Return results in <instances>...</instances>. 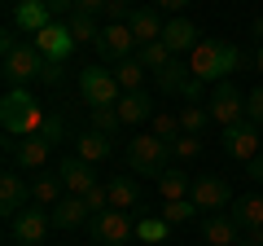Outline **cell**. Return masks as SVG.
Masks as SVG:
<instances>
[{
	"label": "cell",
	"mask_w": 263,
	"mask_h": 246,
	"mask_svg": "<svg viewBox=\"0 0 263 246\" xmlns=\"http://www.w3.org/2000/svg\"><path fill=\"white\" fill-rule=\"evenodd\" d=\"M224 154H228V159H237V163H254L263 154L259 123L241 119V123H233V128H224Z\"/></svg>",
	"instance_id": "obj_9"
},
{
	"label": "cell",
	"mask_w": 263,
	"mask_h": 246,
	"mask_svg": "<svg viewBox=\"0 0 263 246\" xmlns=\"http://www.w3.org/2000/svg\"><path fill=\"white\" fill-rule=\"evenodd\" d=\"M57 180H62L66 194H79L84 198L88 189H97V176H92V163H84L75 154V159H62V167H57Z\"/></svg>",
	"instance_id": "obj_15"
},
{
	"label": "cell",
	"mask_w": 263,
	"mask_h": 246,
	"mask_svg": "<svg viewBox=\"0 0 263 246\" xmlns=\"http://www.w3.org/2000/svg\"><path fill=\"white\" fill-rule=\"evenodd\" d=\"M75 154H79L84 163H101V159H110V154H114V145H110V136H105V132L88 128V132L75 141Z\"/></svg>",
	"instance_id": "obj_24"
},
{
	"label": "cell",
	"mask_w": 263,
	"mask_h": 246,
	"mask_svg": "<svg viewBox=\"0 0 263 246\" xmlns=\"http://www.w3.org/2000/svg\"><path fill=\"white\" fill-rule=\"evenodd\" d=\"M105 22H132L127 0H110V5H105Z\"/></svg>",
	"instance_id": "obj_38"
},
{
	"label": "cell",
	"mask_w": 263,
	"mask_h": 246,
	"mask_svg": "<svg viewBox=\"0 0 263 246\" xmlns=\"http://www.w3.org/2000/svg\"><path fill=\"white\" fill-rule=\"evenodd\" d=\"M132 237H136V220L127 216V211H101V216H92V242L97 246H127Z\"/></svg>",
	"instance_id": "obj_7"
},
{
	"label": "cell",
	"mask_w": 263,
	"mask_h": 246,
	"mask_svg": "<svg viewBox=\"0 0 263 246\" xmlns=\"http://www.w3.org/2000/svg\"><path fill=\"white\" fill-rule=\"evenodd\" d=\"M66 27H70L75 44H97V36H101L97 18H88V13H70V18H66Z\"/></svg>",
	"instance_id": "obj_30"
},
{
	"label": "cell",
	"mask_w": 263,
	"mask_h": 246,
	"mask_svg": "<svg viewBox=\"0 0 263 246\" xmlns=\"http://www.w3.org/2000/svg\"><path fill=\"white\" fill-rule=\"evenodd\" d=\"M13 48H18V36H13V31H5V36H0V57H9Z\"/></svg>",
	"instance_id": "obj_41"
},
{
	"label": "cell",
	"mask_w": 263,
	"mask_h": 246,
	"mask_svg": "<svg viewBox=\"0 0 263 246\" xmlns=\"http://www.w3.org/2000/svg\"><path fill=\"white\" fill-rule=\"evenodd\" d=\"M154 79H158L162 93H180L184 97V88L193 84V71H189V62H180V57H171L162 71H154Z\"/></svg>",
	"instance_id": "obj_22"
},
{
	"label": "cell",
	"mask_w": 263,
	"mask_h": 246,
	"mask_svg": "<svg viewBox=\"0 0 263 246\" xmlns=\"http://www.w3.org/2000/svg\"><path fill=\"white\" fill-rule=\"evenodd\" d=\"M241 246H250V242H241Z\"/></svg>",
	"instance_id": "obj_47"
},
{
	"label": "cell",
	"mask_w": 263,
	"mask_h": 246,
	"mask_svg": "<svg viewBox=\"0 0 263 246\" xmlns=\"http://www.w3.org/2000/svg\"><path fill=\"white\" fill-rule=\"evenodd\" d=\"M197 211L202 207H197L193 198H180V202H167V207H162V220H167V224H189Z\"/></svg>",
	"instance_id": "obj_32"
},
{
	"label": "cell",
	"mask_w": 263,
	"mask_h": 246,
	"mask_svg": "<svg viewBox=\"0 0 263 246\" xmlns=\"http://www.w3.org/2000/svg\"><path fill=\"white\" fill-rule=\"evenodd\" d=\"M105 5H110V0H75V13H88V18H97V13H105Z\"/></svg>",
	"instance_id": "obj_39"
},
{
	"label": "cell",
	"mask_w": 263,
	"mask_h": 246,
	"mask_svg": "<svg viewBox=\"0 0 263 246\" xmlns=\"http://www.w3.org/2000/svg\"><path fill=\"white\" fill-rule=\"evenodd\" d=\"M171 154H176V159H197V154H202V136L197 132H180L176 141H171Z\"/></svg>",
	"instance_id": "obj_36"
},
{
	"label": "cell",
	"mask_w": 263,
	"mask_h": 246,
	"mask_svg": "<svg viewBox=\"0 0 263 246\" xmlns=\"http://www.w3.org/2000/svg\"><path fill=\"white\" fill-rule=\"evenodd\" d=\"M167 233H171V224L162 216H141V220H136V242H141V246H162Z\"/></svg>",
	"instance_id": "obj_28"
},
{
	"label": "cell",
	"mask_w": 263,
	"mask_h": 246,
	"mask_svg": "<svg viewBox=\"0 0 263 246\" xmlns=\"http://www.w3.org/2000/svg\"><path fill=\"white\" fill-rule=\"evenodd\" d=\"M206 110H211V119H215L219 128H233V123L246 119V93L233 84V79H224V84H215V93H211Z\"/></svg>",
	"instance_id": "obj_6"
},
{
	"label": "cell",
	"mask_w": 263,
	"mask_h": 246,
	"mask_svg": "<svg viewBox=\"0 0 263 246\" xmlns=\"http://www.w3.org/2000/svg\"><path fill=\"white\" fill-rule=\"evenodd\" d=\"M228 216L241 224V233H246V229H263V198H259V194H241Z\"/></svg>",
	"instance_id": "obj_25"
},
{
	"label": "cell",
	"mask_w": 263,
	"mask_h": 246,
	"mask_svg": "<svg viewBox=\"0 0 263 246\" xmlns=\"http://www.w3.org/2000/svg\"><path fill=\"white\" fill-rule=\"evenodd\" d=\"M48 216H53V229H79L88 216H92V207H88V202L79 198V194H66V198L57 202V207L48 211Z\"/></svg>",
	"instance_id": "obj_20"
},
{
	"label": "cell",
	"mask_w": 263,
	"mask_h": 246,
	"mask_svg": "<svg viewBox=\"0 0 263 246\" xmlns=\"http://www.w3.org/2000/svg\"><path fill=\"white\" fill-rule=\"evenodd\" d=\"M13 5H22V0H13Z\"/></svg>",
	"instance_id": "obj_46"
},
{
	"label": "cell",
	"mask_w": 263,
	"mask_h": 246,
	"mask_svg": "<svg viewBox=\"0 0 263 246\" xmlns=\"http://www.w3.org/2000/svg\"><path fill=\"white\" fill-rule=\"evenodd\" d=\"M193 0H158V9H167V13H184Z\"/></svg>",
	"instance_id": "obj_40"
},
{
	"label": "cell",
	"mask_w": 263,
	"mask_h": 246,
	"mask_svg": "<svg viewBox=\"0 0 263 246\" xmlns=\"http://www.w3.org/2000/svg\"><path fill=\"white\" fill-rule=\"evenodd\" d=\"M246 119H250V123H259V128H263V88L246 93Z\"/></svg>",
	"instance_id": "obj_37"
},
{
	"label": "cell",
	"mask_w": 263,
	"mask_h": 246,
	"mask_svg": "<svg viewBox=\"0 0 263 246\" xmlns=\"http://www.w3.org/2000/svg\"><path fill=\"white\" fill-rule=\"evenodd\" d=\"M27 198H31V189H27V180L22 176H13V171H5V176H0V211H5V216H22V211H27Z\"/></svg>",
	"instance_id": "obj_18"
},
{
	"label": "cell",
	"mask_w": 263,
	"mask_h": 246,
	"mask_svg": "<svg viewBox=\"0 0 263 246\" xmlns=\"http://www.w3.org/2000/svg\"><path fill=\"white\" fill-rule=\"evenodd\" d=\"M97 57H105V62H127V57H136V36H132L127 22H105L101 36H97Z\"/></svg>",
	"instance_id": "obj_8"
},
{
	"label": "cell",
	"mask_w": 263,
	"mask_h": 246,
	"mask_svg": "<svg viewBox=\"0 0 263 246\" xmlns=\"http://www.w3.org/2000/svg\"><path fill=\"white\" fill-rule=\"evenodd\" d=\"M246 171H250V180H254V185H263V154H259L254 163H246Z\"/></svg>",
	"instance_id": "obj_42"
},
{
	"label": "cell",
	"mask_w": 263,
	"mask_h": 246,
	"mask_svg": "<svg viewBox=\"0 0 263 246\" xmlns=\"http://www.w3.org/2000/svg\"><path fill=\"white\" fill-rule=\"evenodd\" d=\"M158 194H162V202L189 198V194H193V176H189V171H180V167H167V171L158 176Z\"/></svg>",
	"instance_id": "obj_23"
},
{
	"label": "cell",
	"mask_w": 263,
	"mask_h": 246,
	"mask_svg": "<svg viewBox=\"0 0 263 246\" xmlns=\"http://www.w3.org/2000/svg\"><path fill=\"white\" fill-rule=\"evenodd\" d=\"M48 22H62L48 0H22V5H13V27L27 31V36H40Z\"/></svg>",
	"instance_id": "obj_13"
},
{
	"label": "cell",
	"mask_w": 263,
	"mask_h": 246,
	"mask_svg": "<svg viewBox=\"0 0 263 246\" xmlns=\"http://www.w3.org/2000/svg\"><path fill=\"white\" fill-rule=\"evenodd\" d=\"M31 44H35L48 62H66V57L75 53V36H70V27H66V22H48L40 36H31Z\"/></svg>",
	"instance_id": "obj_12"
},
{
	"label": "cell",
	"mask_w": 263,
	"mask_h": 246,
	"mask_svg": "<svg viewBox=\"0 0 263 246\" xmlns=\"http://www.w3.org/2000/svg\"><path fill=\"white\" fill-rule=\"evenodd\" d=\"M149 123H154V136H162V141H176V136L184 132V128H180V114H171V110H158Z\"/></svg>",
	"instance_id": "obj_33"
},
{
	"label": "cell",
	"mask_w": 263,
	"mask_h": 246,
	"mask_svg": "<svg viewBox=\"0 0 263 246\" xmlns=\"http://www.w3.org/2000/svg\"><path fill=\"white\" fill-rule=\"evenodd\" d=\"M206 119H211V110H202L197 101H189L184 110H180V128H184V132H197V136H202V128H206Z\"/></svg>",
	"instance_id": "obj_34"
},
{
	"label": "cell",
	"mask_w": 263,
	"mask_h": 246,
	"mask_svg": "<svg viewBox=\"0 0 263 246\" xmlns=\"http://www.w3.org/2000/svg\"><path fill=\"white\" fill-rule=\"evenodd\" d=\"M250 31H254V36H259V44H263V13H259V18H254V22H250Z\"/></svg>",
	"instance_id": "obj_44"
},
{
	"label": "cell",
	"mask_w": 263,
	"mask_h": 246,
	"mask_svg": "<svg viewBox=\"0 0 263 246\" xmlns=\"http://www.w3.org/2000/svg\"><path fill=\"white\" fill-rule=\"evenodd\" d=\"M92 128H97V132H105V136H110L114 128H123L119 106H92Z\"/></svg>",
	"instance_id": "obj_35"
},
{
	"label": "cell",
	"mask_w": 263,
	"mask_h": 246,
	"mask_svg": "<svg viewBox=\"0 0 263 246\" xmlns=\"http://www.w3.org/2000/svg\"><path fill=\"white\" fill-rule=\"evenodd\" d=\"M79 93H84L88 106H119L123 88H119V79H114V71L88 66V71H79Z\"/></svg>",
	"instance_id": "obj_5"
},
{
	"label": "cell",
	"mask_w": 263,
	"mask_h": 246,
	"mask_svg": "<svg viewBox=\"0 0 263 246\" xmlns=\"http://www.w3.org/2000/svg\"><path fill=\"white\" fill-rule=\"evenodd\" d=\"M62 198H66V189H62V180H57V176H40L35 185H31V202L44 207V211H53Z\"/></svg>",
	"instance_id": "obj_27"
},
{
	"label": "cell",
	"mask_w": 263,
	"mask_h": 246,
	"mask_svg": "<svg viewBox=\"0 0 263 246\" xmlns=\"http://www.w3.org/2000/svg\"><path fill=\"white\" fill-rule=\"evenodd\" d=\"M241 242H250V246H263V229H246V233H241Z\"/></svg>",
	"instance_id": "obj_43"
},
{
	"label": "cell",
	"mask_w": 263,
	"mask_h": 246,
	"mask_svg": "<svg viewBox=\"0 0 263 246\" xmlns=\"http://www.w3.org/2000/svg\"><path fill=\"white\" fill-rule=\"evenodd\" d=\"M105 189H110V207L114 211H132L136 202H141V185H136V176H114Z\"/></svg>",
	"instance_id": "obj_26"
},
{
	"label": "cell",
	"mask_w": 263,
	"mask_h": 246,
	"mask_svg": "<svg viewBox=\"0 0 263 246\" xmlns=\"http://www.w3.org/2000/svg\"><path fill=\"white\" fill-rule=\"evenodd\" d=\"M171 57H176V53H171V48L162 44V40H158V44H145V48H136V62H141L145 71H162V66L171 62Z\"/></svg>",
	"instance_id": "obj_31"
},
{
	"label": "cell",
	"mask_w": 263,
	"mask_h": 246,
	"mask_svg": "<svg viewBox=\"0 0 263 246\" xmlns=\"http://www.w3.org/2000/svg\"><path fill=\"white\" fill-rule=\"evenodd\" d=\"M197 246H202V242H197Z\"/></svg>",
	"instance_id": "obj_48"
},
{
	"label": "cell",
	"mask_w": 263,
	"mask_h": 246,
	"mask_svg": "<svg viewBox=\"0 0 263 246\" xmlns=\"http://www.w3.org/2000/svg\"><path fill=\"white\" fill-rule=\"evenodd\" d=\"M237 66H241V48L228 44V40H202V44L189 53V71H193V79H202V84H224Z\"/></svg>",
	"instance_id": "obj_1"
},
{
	"label": "cell",
	"mask_w": 263,
	"mask_h": 246,
	"mask_svg": "<svg viewBox=\"0 0 263 246\" xmlns=\"http://www.w3.org/2000/svg\"><path fill=\"white\" fill-rule=\"evenodd\" d=\"M132 36H136V48H145V44H158L162 40V31H167V22H162V13L154 9V5H141V9H132Z\"/></svg>",
	"instance_id": "obj_16"
},
{
	"label": "cell",
	"mask_w": 263,
	"mask_h": 246,
	"mask_svg": "<svg viewBox=\"0 0 263 246\" xmlns=\"http://www.w3.org/2000/svg\"><path fill=\"white\" fill-rule=\"evenodd\" d=\"M189 198L202 211H224V207H233V185H228L224 176H197Z\"/></svg>",
	"instance_id": "obj_11"
},
{
	"label": "cell",
	"mask_w": 263,
	"mask_h": 246,
	"mask_svg": "<svg viewBox=\"0 0 263 246\" xmlns=\"http://www.w3.org/2000/svg\"><path fill=\"white\" fill-rule=\"evenodd\" d=\"M44 71H48V57L35 44H18L5 57V79H9V88H27L31 79H44Z\"/></svg>",
	"instance_id": "obj_4"
},
{
	"label": "cell",
	"mask_w": 263,
	"mask_h": 246,
	"mask_svg": "<svg viewBox=\"0 0 263 246\" xmlns=\"http://www.w3.org/2000/svg\"><path fill=\"white\" fill-rule=\"evenodd\" d=\"M202 242L206 246H241V224L228 211H211L202 224Z\"/></svg>",
	"instance_id": "obj_14"
},
{
	"label": "cell",
	"mask_w": 263,
	"mask_h": 246,
	"mask_svg": "<svg viewBox=\"0 0 263 246\" xmlns=\"http://www.w3.org/2000/svg\"><path fill=\"white\" fill-rule=\"evenodd\" d=\"M167 159H171V141H162V136H154V132H141V136L127 141L132 176H162V171H167Z\"/></svg>",
	"instance_id": "obj_3"
},
{
	"label": "cell",
	"mask_w": 263,
	"mask_h": 246,
	"mask_svg": "<svg viewBox=\"0 0 263 246\" xmlns=\"http://www.w3.org/2000/svg\"><path fill=\"white\" fill-rule=\"evenodd\" d=\"M114 79H119L123 93H141V84H145V66L136 62V57H127V62H119V66H114Z\"/></svg>",
	"instance_id": "obj_29"
},
{
	"label": "cell",
	"mask_w": 263,
	"mask_h": 246,
	"mask_svg": "<svg viewBox=\"0 0 263 246\" xmlns=\"http://www.w3.org/2000/svg\"><path fill=\"white\" fill-rule=\"evenodd\" d=\"M48 123V110L27 93V88H9L0 101V128L9 136H40Z\"/></svg>",
	"instance_id": "obj_2"
},
{
	"label": "cell",
	"mask_w": 263,
	"mask_h": 246,
	"mask_svg": "<svg viewBox=\"0 0 263 246\" xmlns=\"http://www.w3.org/2000/svg\"><path fill=\"white\" fill-rule=\"evenodd\" d=\"M202 27L197 22H189V18H167V31H162V44L171 48V53H193L197 44H202Z\"/></svg>",
	"instance_id": "obj_17"
},
{
	"label": "cell",
	"mask_w": 263,
	"mask_h": 246,
	"mask_svg": "<svg viewBox=\"0 0 263 246\" xmlns=\"http://www.w3.org/2000/svg\"><path fill=\"white\" fill-rule=\"evenodd\" d=\"M154 114H158V110H154V97L145 93V88H141V93H123V97H119V119H123V128H132V123H149Z\"/></svg>",
	"instance_id": "obj_19"
},
{
	"label": "cell",
	"mask_w": 263,
	"mask_h": 246,
	"mask_svg": "<svg viewBox=\"0 0 263 246\" xmlns=\"http://www.w3.org/2000/svg\"><path fill=\"white\" fill-rule=\"evenodd\" d=\"M48 229H53V216H48L44 207H27L22 216H13V229H9V237L18 246H40L48 237Z\"/></svg>",
	"instance_id": "obj_10"
},
{
	"label": "cell",
	"mask_w": 263,
	"mask_h": 246,
	"mask_svg": "<svg viewBox=\"0 0 263 246\" xmlns=\"http://www.w3.org/2000/svg\"><path fill=\"white\" fill-rule=\"evenodd\" d=\"M48 150H53L48 136H22V141L13 145V159H18L27 171H40V167L48 163Z\"/></svg>",
	"instance_id": "obj_21"
},
{
	"label": "cell",
	"mask_w": 263,
	"mask_h": 246,
	"mask_svg": "<svg viewBox=\"0 0 263 246\" xmlns=\"http://www.w3.org/2000/svg\"><path fill=\"white\" fill-rule=\"evenodd\" d=\"M254 71H259V75H263V44L254 48Z\"/></svg>",
	"instance_id": "obj_45"
}]
</instances>
